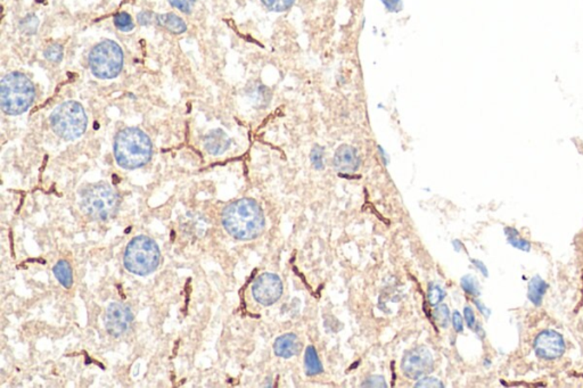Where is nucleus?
I'll use <instances>...</instances> for the list:
<instances>
[{"instance_id": "nucleus-31", "label": "nucleus", "mask_w": 583, "mask_h": 388, "mask_svg": "<svg viewBox=\"0 0 583 388\" xmlns=\"http://www.w3.org/2000/svg\"><path fill=\"white\" fill-rule=\"evenodd\" d=\"M311 159H313V166H316L317 169H322V149L320 147H316L313 151V155H311Z\"/></svg>"}, {"instance_id": "nucleus-1", "label": "nucleus", "mask_w": 583, "mask_h": 388, "mask_svg": "<svg viewBox=\"0 0 583 388\" xmlns=\"http://www.w3.org/2000/svg\"><path fill=\"white\" fill-rule=\"evenodd\" d=\"M223 225L225 232L238 241H251L263 232L265 217L258 203L243 199L223 210Z\"/></svg>"}, {"instance_id": "nucleus-17", "label": "nucleus", "mask_w": 583, "mask_h": 388, "mask_svg": "<svg viewBox=\"0 0 583 388\" xmlns=\"http://www.w3.org/2000/svg\"><path fill=\"white\" fill-rule=\"evenodd\" d=\"M55 277L60 281L62 286L65 288H70L73 285V274L72 268L67 261L58 262V265H55L54 269Z\"/></svg>"}, {"instance_id": "nucleus-24", "label": "nucleus", "mask_w": 583, "mask_h": 388, "mask_svg": "<svg viewBox=\"0 0 583 388\" xmlns=\"http://www.w3.org/2000/svg\"><path fill=\"white\" fill-rule=\"evenodd\" d=\"M45 56L51 62L58 63L63 58V48L58 44L49 46L48 48L46 49Z\"/></svg>"}, {"instance_id": "nucleus-5", "label": "nucleus", "mask_w": 583, "mask_h": 388, "mask_svg": "<svg viewBox=\"0 0 583 388\" xmlns=\"http://www.w3.org/2000/svg\"><path fill=\"white\" fill-rule=\"evenodd\" d=\"M120 205L119 196L107 184L88 187L81 196V208L88 217L106 221L117 214Z\"/></svg>"}, {"instance_id": "nucleus-8", "label": "nucleus", "mask_w": 583, "mask_h": 388, "mask_svg": "<svg viewBox=\"0 0 583 388\" xmlns=\"http://www.w3.org/2000/svg\"><path fill=\"white\" fill-rule=\"evenodd\" d=\"M433 356L426 347H417L406 353L402 360V370L410 380H418L433 370Z\"/></svg>"}, {"instance_id": "nucleus-29", "label": "nucleus", "mask_w": 583, "mask_h": 388, "mask_svg": "<svg viewBox=\"0 0 583 388\" xmlns=\"http://www.w3.org/2000/svg\"><path fill=\"white\" fill-rule=\"evenodd\" d=\"M415 387L417 388H423V387H443V384L440 382L439 380H436V378H424V380H419V382L416 384Z\"/></svg>"}, {"instance_id": "nucleus-3", "label": "nucleus", "mask_w": 583, "mask_h": 388, "mask_svg": "<svg viewBox=\"0 0 583 388\" xmlns=\"http://www.w3.org/2000/svg\"><path fill=\"white\" fill-rule=\"evenodd\" d=\"M34 83L22 73H9L0 83V104L8 115L22 114L27 111L34 102Z\"/></svg>"}, {"instance_id": "nucleus-23", "label": "nucleus", "mask_w": 583, "mask_h": 388, "mask_svg": "<svg viewBox=\"0 0 583 388\" xmlns=\"http://www.w3.org/2000/svg\"><path fill=\"white\" fill-rule=\"evenodd\" d=\"M461 287H463L465 292L469 293L471 295H478L480 294L478 281L472 276H466V277L461 279Z\"/></svg>"}, {"instance_id": "nucleus-2", "label": "nucleus", "mask_w": 583, "mask_h": 388, "mask_svg": "<svg viewBox=\"0 0 583 388\" xmlns=\"http://www.w3.org/2000/svg\"><path fill=\"white\" fill-rule=\"evenodd\" d=\"M152 151L153 148L148 135L137 128L121 130L115 137V160L124 169H138L148 164L152 157Z\"/></svg>"}, {"instance_id": "nucleus-32", "label": "nucleus", "mask_w": 583, "mask_h": 388, "mask_svg": "<svg viewBox=\"0 0 583 388\" xmlns=\"http://www.w3.org/2000/svg\"><path fill=\"white\" fill-rule=\"evenodd\" d=\"M452 323H454L456 331H458V333L463 331V318L460 316L459 312L454 313V316H452Z\"/></svg>"}, {"instance_id": "nucleus-6", "label": "nucleus", "mask_w": 583, "mask_h": 388, "mask_svg": "<svg viewBox=\"0 0 583 388\" xmlns=\"http://www.w3.org/2000/svg\"><path fill=\"white\" fill-rule=\"evenodd\" d=\"M51 126L60 138L74 140L86 131L87 115L79 102H63L51 113Z\"/></svg>"}, {"instance_id": "nucleus-20", "label": "nucleus", "mask_w": 583, "mask_h": 388, "mask_svg": "<svg viewBox=\"0 0 583 388\" xmlns=\"http://www.w3.org/2000/svg\"><path fill=\"white\" fill-rule=\"evenodd\" d=\"M433 316L436 323L442 328H445L448 326L449 319H450V312H449L448 307L445 304H442L440 307H435L433 310Z\"/></svg>"}, {"instance_id": "nucleus-4", "label": "nucleus", "mask_w": 583, "mask_h": 388, "mask_svg": "<svg viewBox=\"0 0 583 388\" xmlns=\"http://www.w3.org/2000/svg\"><path fill=\"white\" fill-rule=\"evenodd\" d=\"M161 260L159 246L148 236L133 238L124 252L126 270L137 276H148L157 270Z\"/></svg>"}, {"instance_id": "nucleus-18", "label": "nucleus", "mask_w": 583, "mask_h": 388, "mask_svg": "<svg viewBox=\"0 0 583 388\" xmlns=\"http://www.w3.org/2000/svg\"><path fill=\"white\" fill-rule=\"evenodd\" d=\"M304 364H306V370L309 376H315L324 371L318 355H317L316 349L313 346H308L306 356H304Z\"/></svg>"}, {"instance_id": "nucleus-36", "label": "nucleus", "mask_w": 583, "mask_h": 388, "mask_svg": "<svg viewBox=\"0 0 583 388\" xmlns=\"http://www.w3.org/2000/svg\"><path fill=\"white\" fill-rule=\"evenodd\" d=\"M475 304L478 305V309H480V311H481L482 313H484L485 316H489V314H490V311H487V309H485V307H484L483 305H482V304L480 303V302L478 301H475Z\"/></svg>"}, {"instance_id": "nucleus-7", "label": "nucleus", "mask_w": 583, "mask_h": 388, "mask_svg": "<svg viewBox=\"0 0 583 388\" xmlns=\"http://www.w3.org/2000/svg\"><path fill=\"white\" fill-rule=\"evenodd\" d=\"M89 65L93 76L97 78H117L124 67L122 49L112 40L102 41L91 51Z\"/></svg>"}, {"instance_id": "nucleus-21", "label": "nucleus", "mask_w": 583, "mask_h": 388, "mask_svg": "<svg viewBox=\"0 0 583 388\" xmlns=\"http://www.w3.org/2000/svg\"><path fill=\"white\" fill-rule=\"evenodd\" d=\"M262 4L274 12H284L294 4L295 0H261Z\"/></svg>"}, {"instance_id": "nucleus-13", "label": "nucleus", "mask_w": 583, "mask_h": 388, "mask_svg": "<svg viewBox=\"0 0 583 388\" xmlns=\"http://www.w3.org/2000/svg\"><path fill=\"white\" fill-rule=\"evenodd\" d=\"M302 345L298 336L294 334H286L277 338L275 342V353L280 358L289 359L300 353Z\"/></svg>"}, {"instance_id": "nucleus-15", "label": "nucleus", "mask_w": 583, "mask_h": 388, "mask_svg": "<svg viewBox=\"0 0 583 388\" xmlns=\"http://www.w3.org/2000/svg\"><path fill=\"white\" fill-rule=\"evenodd\" d=\"M159 27H164L172 34H181L187 30L186 23L175 14H157L155 22Z\"/></svg>"}, {"instance_id": "nucleus-25", "label": "nucleus", "mask_w": 583, "mask_h": 388, "mask_svg": "<svg viewBox=\"0 0 583 388\" xmlns=\"http://www.w3.org/2000/svg\"><path fill=\"white\" fill-rule=\"evenodd\" d=\"M21 29L27 34H32L38 29V18L34 15H29L21 22Z\"/></svg>"}, {"instance_id": "nucleus-9", "label": "nucleus", "mask_w": 583, "mask_h": 388, "mask_svg": "<svg viewBox=\"0 0 583 388\" xmlns=\"http://www.w3.org/2000/svg\"><path fill=\"white\" fill-rule=\"evenodd\" d=\"M253 296L262 305L269 307L276 303L283 294V283L274 274H263L256 278L252 287Z\"/></svg>"}, {"instance_id": "nucleus-33", "label": "nucleus", "mask_w": 583, "mask_h": 388, "mask_svg": "<svg viewBox=\"0 0 583 388\" xmlns=\"http://www.w3.org/2000/svg\"><path fill=\"white\" fill-rule=\"evenodd\" d=\"M465 319H466L467 325H469V328L474 329L475 316L474 312H473L471 307H465Z\"/></svg>"}, {"instance_id": "nucleus-16", "label": "nucleus", "mask_w": 583, "mask_h": 388, "mask_svg": "<svg viewBox=\"0 0 583 388\" xmlns=\"http://www.w3.org/2000/svg\"><path fill=\"white\" fill-rule=\"evenodd\" d=\"M547 283H544V280L539 277V276H535L529 283V293H528V296H529L530 301L532 302L537 307H539L542 304V298H544V294L547 292Z\"/></svg>"}, {"instance_id": "nucleus-30", "label": "nucleus", "mask_w": 583, "mask_h": 388, "mask_svg": "<svg viewBox=\"0 0 583 388\" xmlns=\"http://www.w3.org/2000/svg\"><path fill=\"white\" fill-rule=\"evenodd\" d=\"M155 16L157 14L152 12H142L138 15V22L142 25H153L155 22Z\"/></svg>"}, {"instance_id": "nucleus-14", "label": "nucleus", "mask_w": 583, "mask_h": 388, "mask_svg": "<svg viewBox=\"0 0 583 388\" xmlns=\"http://www.w3.org/2000/svg\"><path fill=\"white\" fill-rule=\"evenodd\" d=\"M228 135L223 133V130H214L211 131L205 138V148L212 155H220L228 149Z\"/></svg>"}, {"instance_id": "nucleus-10", "label": "nucleus", "mask_w": 583, "mask_h": 388, "mask_svg": "<svg viewBox=\"0 0 583 388\" xmlns=\"http://www.w3.org/2000/svg\"><path fill=\"white\" fill-rule=\"evenodd\" d=\"M133 319V313L126 305L121 303L110 304L104 319L106 330L109 331L112 336L119 337L129 330Z\"/></svg>"}, {"instance_id": "nucleus-11", "label": "nucleus", "mask_w": 583, "mask_h": 388, "mask_svg": "<svg viewBox=\"0 0 583 388\" xmlns=\"http://www.w3.org/2000/svg\"><path fill=\"white\" fill-rule=\"evenodd\" d=\"M535 349L540 358L553 360L564 354L565 343L562 336L557 334L556 331L544 330L535 338Z\"/></svg>"}, {"instance_id": "nucleus-35", "label": "nucleus", "mask_w": 583, "mask_h": 388, "mask_svg": "<svg viewBox=\"0 0 583 388\" xmlns=\"http://www.w3.org/2000/svg\"><path fill=\"white\" fill-rule=\"evenodd\" d=\"M473 263H475V265H476V267H478V268L482 271V274H483L484 276H485V277H487V268L484 267V265L483 263H482V262L478 261V260H473Z\"/></svg>"}, {"instance_id": "nucleus-22", "label": "nucleus", "mask_w": 583, "mask_h": 388, "mask_svg": "<svg viewBox=\"0 0 583 388\" xmlns=\"http://www.w3.org/2000/svg\"><path fill=\"white\" fill-rule=\"evenodd\" d=\"M114 23L117 29L128 32L133 29V22L128 13H119L114 18Z\"/></svg>"}, {"instance_id": "nucleus-27", "label": "nucleus", "mask_w": 583, "mask_h": 388, "mask_svg": "<svg viewBox=\"0 0 583 388\" xmlns=\"http://www.w3.org/2000/svg\"><path fill=\"white\" fill-rule=\"evenodd\" d=\"M443 296H445V293H443V290L440 287H431L430 290H428V301H430L432 305L439 304L442 301Z\"/></svg>"}, {"instance_id": "nucleus-28", "label": "nucleus", "mask_w": 583, "mask_h": 388, "mask_svg": "<svg viewBox=\"0 0 583 388\" xmlns=\"http://www.w3.org/2000/svg\"><path fill=\"white\" fill-rule=\"evenodd\" d=\"M362 387H386L385 380L381 376H373L362 384Z\"/></svg>"}, {"instance_id": "nucleus-34", "label": "nucleus", "mask_w": 583, "mask_h": 388, "mask_svg": "<svg viewBox=\"0 0 583 388\" xmlns=\"http://www.w3.org/2000/svg\"><path fill=\"white\" fill-rule=\"evenodd\" d=\"M383 1L390 11H395L398 5L400 4V0H383Z\"/></svg>"}, {"instance_id": "nucleus-19", "label": "nucleus", "mask_w": 583, "mask_h": 388, "mask_svg": "<svg viewBox=\"0 0 583 388\" xmlns=\"http://www.w3.org/2000/svg\"><path fill=\"white\" fill-rule=\"evenodd\" d=\"M506 234L509 237V243L516 248L524 250V252H529L531 250V245L529 241H524L522 238L518 237V232L515 229H506Z\"/></svg>"}, {"instance_id": "nucleus-26", "label": "nucleus", "mask_w": 583, "mask_h": 388, "mask_svg": "<svg viewBox=\"0 0 583 388\" xmlns=\"http://www.w3.org/2000/svg\"><path fill=\"white\" fill-rule=\"evenodd\" d=\"M172 6L179 9L181 12L190 14L195 6V0H169Z\"/></svg>"}, {"instance_id": "nucleus-12", "label": "nucleus", "mask_w": 583, "mask_h": 388, "mask_svg": "<svg viewBox=\"0 0 583 388\" xmlns=\"http://www.w3.org/2000/svg\"><path fill=\"white\" fill-rule=\"evenodd\" d=\"M359 156L358 153L355 148L348 145H343L334 156V164L335 168L340 172L344 173H352L359 168Z\"/></svg>"}]
</instances>
